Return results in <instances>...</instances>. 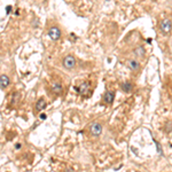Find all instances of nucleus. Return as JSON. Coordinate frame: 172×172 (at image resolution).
<instances>
[{"label":"nucleus","instance_id":"obj_1","mask_svg":"<svg viewBox=\"0 0 172 172\" xmlns=\"http://www.w3.org/2000/svg\"><path fill=\"white\" fill-rule=\"evenodd\" d=\"M88 131H90V133L92 134V135H94V137L100 135L101 132H102V125L100 124L99 122H92L90 124V126H88Z\"/></svg>","mask_w":172,"mask_h":172},{"label":"nucleus","instance_id":"obj_2","mask_svg":"<svg viewBox=\"0 0 172 172\" xmlns=\"http://www.w3.org/2000/svg\"><path fill=\"white\" fill-rule=\"evenodd\" d=\"M76 65V60L72 55H67L63 59V67L65 69H72Z\"/></svg>","mask_w":172,"mask_h":172},{"label":"nucleus","instance_id":"obj_3","mask_svg":"<svg viewBox=\"0 0 172 172\" xmlns=\"http://www.w3.org/2000/svg\"><path fill=\"white\" fill-rule=\"evenodd\" d=\"M172 29V21L170 18H164L163 21L161 22V30L163 31L164 33L170 32Z\"/></svg>","mask_w":172,"mask_h":172},{"label":"nucleus","instance_id":"obj_4","mask_svg":"<svg viewBox=\"0 0 172 172\" xmlns=\"http://www.w3.org/2000/svg\"><path fill=\"white\" fill-rule=\"evenodd\" d=\"M48 36H49L51 39H53V40L60 39V37H61L60 29H59L57 26H52V28H49V30H48Z\"/></svg>","mask_w":172,"mask_h":172},{"label":"nucleus","instance_id":"obj_5","mask_svg":"<svg viewBox=\"0 0 172 172\" xmlns=\"http://www.w3.org/2000/svg\"><path fill=\"white\" fill-rule=\"evenodd\" d=\"M78 91L82 95H87V93H90V84L88 83H83L79 85Z\"/></svg>","mask_w":172,"mask_h":172},{"label":"nucleus","instance_id":"obj_6","mask_svg":"<svg viewBox=\"0 0 172 172\" xmlns=\"http://www.w3.org/2000/svg\"><path fill=\"white\" fill-rule=\"evenodd\" d=\"M115 99V93L111 92V91H108L104 93V96H103V100H104V102L107 103H111Z\"/></svg>","mask_w":172,"mask_h":172},{"label":"nucleus","instance_id":"obj_7","mask_svg":"<svg viewBox=\"0 0 172 172\" xmlns=\"http://www.w3.org/2000/svg\"><path fill=\"white\" fill-rule=\"evenodd\" d=\"M52 91H53L55 94H60L61 92H62V85L57 82L53 83V84H52Z\"/></svg>","mask_w":172,"mask_h":172},{"label":"nucleus","instance_id":"obj_8","mask_svg":"<svg viewBox=\"0 0 172 172\" xmlns=\"http://www.w3.org/2000/svg\"><path fill=\"white\" fill-rule=\"evenodd\" d=\"M127 65H129V68L131 69V70H133V71H135V70H138L139 69V62L135 60H130L129 62H127Z\"/></svg>","mask_w":172,"mask_h":172},{"label":"nucleus","instance_id":"obj_9","mask_svg":"<svg viewBox=\"0 0 172 172\" xmlns=\"http://www.w3.org/2000/svg\"><path fill=\"white\" fill-rule=\"evenodd\" d=\"M0 79H1V88H5V87H7L9 84V78L7 75H1V77H0Z\"/></svg>","mask_w":172,"mask_h":172},{"label":"nucleus","instance_id":"obj_10","mask_svg":"<svg viewBox=\"0 0 172 172\" xmlns=\"http://www.w3.org/2000/svg\"><path fill=\"white\" fill-rule=\"evenodd\" d=\"M45 107H46V102H45L44 99H39L38 101H37V103H36V110H38V111L43 110Z\"/></svg>","mask_w":172,"mask_h":172},{"label":"nucleus","instance_id":"obj_11","mask_svg":"<svg viewBox=\"0 0 172 172\" xmlns=\"http://www.w3.org/2000/svg\"><path fill=\"white\" fill-rule=\"evenodd\" d=\"M132 84L130 82H125V83H123L122 84V90L124 91V92H126V93H130L131 91H132Z\"/></svg>","mask_w":172,"mask_h":172},{"label":"nucleus","instance_id":"obj_12","mask_svg":"<svg viewBox=\"0 0 172 172\" xmlns=\"http://www.w3.org/2000/svg\"><path fill=\"white\" fill-rule=\"evenodd\" d=\"M134 54H135V56L142 57V56L145 55V48L142 47V46H138V47L134 49Z\"/></svg>","mask_w":172,"mask_h":172},{"label":"nucleus","instance_id":"obj_13","mask_svg":"<svg viewBox=\"0 0 172 172\" xmlns=\"http://www.w3.org/2000/svg\"><path fill=\"white\" fill-rule=\"evenodd\" d=\"M164 129H165V131H166V132H171V131H172V122H171V120L166 122V124H165V127H164Z\"/></svg>","mask_w":172,"mask_h":172},{"label":"nucleus","instance_id":"obj_14","mask_svg":"<svg viewBox=\"0 0 172 172\" xmlns=\"http://www.w3.org/2000/svg\"><path fill=\"white\" fill-rule=\"evenodd\" d=\"M64 172H73V169H72V168H70V166H69V168L65 169V171H64Z\"/></svg>","mask_w":172,"mask_h":172},{"label":"nucleus","instance_id":"obj_15","mask_svg":"<svg viewBox=\"0 0 172 172\" xmlns=\"http://www.w3.org/2000/svg\"><path fill=\"white\" fill-rule=\"evenodd\" d=\"M40 118H43V119H45V118H46V115H40Z\"/></svg>","mask_w":172,"mask_h":172},{"label":"nucleus","instance_id":"obj_16","mask_svg":"<svg viewBox=\"0 0 172 172\" xmlns=\"http://www.w3.org/2000/svg\"><path fill=\"white\" fill-rule=\"evenodd\" d=\"M15 147H16V149H20V147H21V145H20V143H17V145H16Z\"/></svg>","mask_w":172,"mask_h":172}]
</instances>
